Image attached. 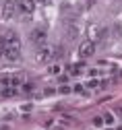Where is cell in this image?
Instances as JSON below:
<instances>
[{"mask_svg": "<svg viewBox=\"0 0 122 130\" xmlns=\"http://www.w3.org/2000/svg\"><path fill=\"white\" fill-rule=\"evenodd\" d=\"M71 72H73V74H77V72H81V66H79V64H75V66H71Z\"/></svg>", "mask_w": 122, "mask_h": 130, "instance_id": "cell-13", "label": "cell"}, {"mask_svg": "<svg viewBox=\"0 0 122 130\" xmlns=\"http://www.w3.org/2000/svg\"><path fill=\"white\" fill-rule=\"evenodd\" d=\"M15 6H17V10H21L25 14H31L35 10V0H15Z\"/></svg>", "mask_w": 122, "mask_h": 130, "instance_id": "cell-4", "label": "cell"}, {"mask_svg": "<svg viewBox=\"0 0 122 130\" xmlns=\"http://www.w3.org/2000/svg\"><path fill=\"white\" fill-rule=\"evenodd\" d=\"M71 91H73V89H71V87H66V85H62V87L58 89V93H62V95H68Z\"/></svg>", "mask_w": 122, "mask_h": 130, "instance_id": "cell-10", "label": "cell"}, {"mask_svg": "<svg viewBox=\"0 0 122 130\" xmlns=\"http://www.w3.org/2000/svg\"><path fill=\"white\" fill-rule=\"evenodd\" d=\"M101 83H99V80L95 78V80H89V85H87V87H91V89H95V87H99Z\"/></svg>", "mask_w": 122, "mask_h": 130, "instance_id": "cell-11", "label": "cell"}, {"mask_svg": "<svg viewBox=\"0 0 122 130\" xmlns=\"http://www.w3.org/2000/svg\"><path fill=\"white\" fill-rule=\"evenodd\" d=\"M15 12H17V6H15L12 0H6V2H2V19H4V21H10Z\"/></svg>", "mask_w": 122, "mask_h": 130, "instance_id": "cell-6", "label": "cell"}, {"mask_svg": "<svg viewBox=\"0 0 122 130\" xmlns=\"http://www.w3.org/2000/svg\"><path fill=\"white\" fill-rule=\"evenodd\" d=\"M108 130H110V128H108Z\"/></svg>", "mask_w": 122, "mask_h": 130, "instance_id": "cell-21", "label": "cell"}, {"mask_svg": "<svg viewBox=\"0 0 122 130\" xmlns=\"http://www.w3.org/2000/svg\"><path fill=\"white\" fill-rule=\"evenodd\" d=\"M46 37H48V29L46 27H35V29H31V33H29V41L33 45H46Z\"/></svg>", "mask_w": 122, "mask_h": 130, "instance_id": "cell-3", "label": "cell"}, {"mask_svg": "<svg viewBox=\"0 0 122 130\" xmlns=\"http://www.w3.org/2000/svg\"><path fill=\"white\" fill-rule=\"evenodd\" d=\"M93 52H95V41H91V39H87L79 45V56L81 58H89V56H93Z\"/></svg>", "mask_w": 122, "mask_h": 130, "instance_id": "cell-5", "label": "cell"}, {"mask_svg": "<svg viewBox=\"0 0 122 130\" xmlns=\"http://www.w3.org/2000/svg\"><path fill=\"white\" fill-rule=\"evenodd\" d=\"M17 95V87H4L2 89V97H12Z\"/></svg>", "mask_w": 122, "mask_h": 130, "instance_id": "cell-8", "label": "cell"}, {"mask_svg": "<svg viewBox=\"0 0 122 130\" xmlns=\"http://www.w3.org/2000/svg\"><path fill=\"white\" fill-rule=\"evenodd\" d=\"M50 72H52V74H58V72H60V68H58V66H52V68H50Z\"/></svg>", "mask_w": 122, "mask_h": 130, "instance_id": "cell-15", "label": "cell"}, {"mask_svg": "<svg viewBox=\"0 0 122 130\" xmlns=\"http://www.w3.org/2000/svg\"><path fill=\"white\" fill-rule=\"evenodd\" d=\"M66 35H68V39H75L79 35V29L75 25H66Z\"/></svg>", "mask_w": 122, "mask_h": 130, "instance_id": "cell-7", "label": "cell"}, {"mask_svg": "<svg viewBox=\"0 0 122 130\" xmlns=\"http://www.w3.org/2000/svg\"><path fill=\"white\" fill-rule=\"evenodd\" d=\"M87 6H93V0H87Z\"/></svg>", "mask_w": 122, "mask_h": 130, "instance_id": "cell-18", "label": "cell"}, {"mask_svg": "<svg viewBox=\"0 0 122 130\" xmlns=\"http://www.w3.org/2000/svg\"><path fill=\"white\" fill-rule=\"evenodd\" d=\"M54 93H56L54 89H46V91H44V95H54Z\"/></svg>", "mask_w": 122, "mask_h": 130, "instance_id": "cell-17", "label": "cell"}, {"mask_svg": "<svg viewBox=\"0 0 122 130\" xmlns=\"http://www.w3.org/2000/svg\"><path fill=\"white\" fill-rule=\"evenodd\" d=\"M103 122H108V124H112V122H114V118H112V116H110V113H108V116H106V118H103Z\"/></svg>", "mask_w": 122, "mask_h": 130, "instance_id": "cell-16", "label": "cell"}, {"mask_svg": "<svg viewBox=\"0 0 122 130\" xmlns=\"http://www.w3.org/2000/svg\"><path fill=\"white\" fill-rule=\"evenodd\" d=\"M0 56H4V37H0Z\"/></svg>", "mask_w": 122, "mask_h": 130, "instance_id": "cell-12", "label": "cell"}, {"mask_svg": "<svg viewBox=\"0 0 122 130\" xmlns=\"http://www.w3.org/2000/svg\"><path fill=\"white\" fill-rule=\"evenodd\" d=\"M93 126H97V128H101V126H103V118H99V116H95V118H93Z\"/></svg>", "mask_w": 122, "mask_h": 130, "instance_id": "cell-9", "label": "cell"}, {"mask_svg": "<svg viewBox=\"0 0 122 130\" xmlns=\"http://www.w3.org/2000/svg\"><path fill=\"white\" fill-rule=\"evenodd\" d=\"M60 47H52V45H42L39 47V52H37V62L39 64H48V62H52L54 58H58L60 56Z\"/></svg>", "mask_w": 122, "mask_h": 130, "instance_id": "cell-2", "label": "cell"}, {"mask_svg": "<svg viewBox=\"0 0 122 130\" xmlns=\"http://www.w3.org/2000/svg\"><path fill=\"white\" fill-rule=\"evenodd\" d=\"M73 91H75V93H81V91H83V85H75Z\"/></svg>", "mask_w": 122, "mask_h": 130, "instance_id": "cell-14", "label": "cell"}, {"mask_svg": "<svg viewBox=\"0 0 122 130\" xmlns=\"http://www.w3.org/2000/svg\"><path fill=\"white\" fill-rule=\"evenodd\" d=\"M4 58L10 60V62L21 58V41H19L17 33H8L6 39H4Z\"/></svg>", "mask_w": 122, "mask_h": 130, "instance_id": "cell-1", "label": "cell"}, {"mask_svg": "<svg viewBox=\"0 0 122 130\" xmlns=\"http://www.w3.org/2000/svg\"><path fill=\"white\" fill-rule=\"evenodd\" d=\"M39 2H44V4H48V2H50V0H39Z\"/></svg>", "mask_w": 122, "mask_h": 130, "instance_id": "cell-19", "label": "cell"}, {"mask_svg": "<svg viewBox=\"0 0 122 130\" xmlns=\"http://www.w3.org/2000/svg\"><path fill=\"white\" fill-rule=\"evenodd\" d=\"M118 130H122V126H120V128H118Z\"/></svg>", "mask_w": 122, "mask_h": 130, "instance_id": "cell-20", "label": "cell"}]
</instances>
